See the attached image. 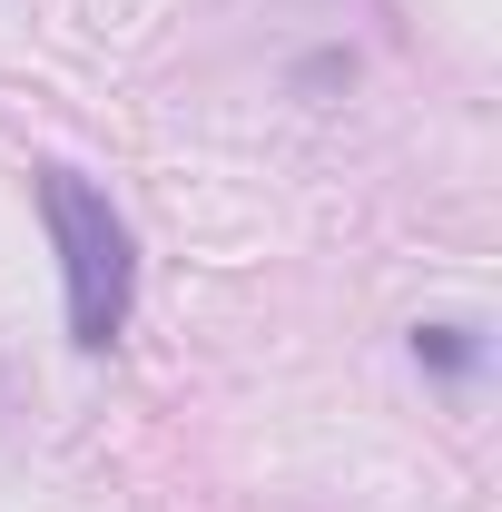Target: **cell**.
<instances>
[{
    "instance_id": "obj_1",
    "label": "cell",
    "mask_w": 502,
    "mask_h": 512,
    "mask_svg": "<svg viewBox=\"0 0 502 512\" xmlns=\"http://www.w3.org/2000/svg\"><path fill=\"white\" fill-rule=\"evenodd\" d=\"M40 217H50V247H60V296H69V335L99 355L119 345L128 296H138V247H128V217L89 188L79 168L40 178Z\"/></svg>"
}]
</instances>
